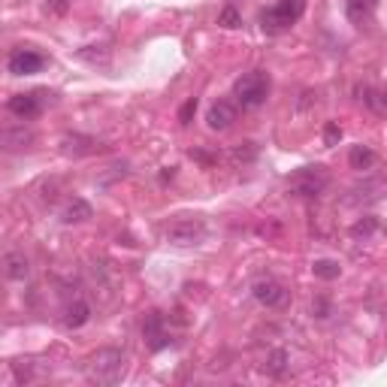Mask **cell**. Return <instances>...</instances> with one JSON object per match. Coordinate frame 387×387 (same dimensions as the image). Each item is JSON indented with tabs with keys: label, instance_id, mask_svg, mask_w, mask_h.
Listing matches in <instances>:
<instances>
[{
	"label": "cell",
	"instance_id": "14",
	"mask_svg": "<svg viewBox=\"0 0 387 387\" xmlns=\"http://www.w3.org/2000/svg\"><path fill=\"white\" fill-rule=\"evenodd\" d=\"M88 321H91V305L85 300H73L64 309V327L67 330H79V327H85Z\"/></svg>",
	"mask_w": 387,
	"mask_h": 387
},
{
	"label": "cell",
	"instance_id": "10",
	"mask_svg": "<svg viewBox=\"0 0 387 387\" xmlns=\"http://www.w3.org/2000/svg\"><path fill=\"white\" fill-rule=\"evenodd\" d=\"M233 121H236V106H233L230 100H218V103H212L206 112V125L212 130H227Z\"/></svg>",
	"mask_w": 387,
	"mask_h": 387
},
{
	"label": "cell",
	"instance_id": "1",
	"mask_svg": "<svg viewBox=\"0 0 387 387\" xmlns=\"http://www.w3.org/2000/svg\"><path fill=\"white\" fill-rule=\"evenodd\" d=\"M269 73H263V70H251V73H242L236 82H233V97H236V103L242 109H258L267 103L269 97Z\"/></svg>",
	"mask_w": 387,
	"mask_h": 387
},
{
	"label": "cell",
	"instance_id": "13",
	"mask_svg": "<svg viewBox=\"0 0 387 387\" xmlns=\"http://www.w3.org/2000/svg\"><path fill=\"white\" fill-rule=\"evenodd\" d=\"M100 142L94 137H82V134H70L61 139V151L64 155H91V151H97Z\"/></svg>",
	"mask_w": 387,
	"mask_h": 387
},
{
	"label": "cell",
	"instance_id": "15",
	"mask_svg": "<svg viewBox=\"0 0 387 387\" xmlns=\"http://www.w3.org/2000/svg\"><path fill=\"white\" fill-rule=\"evenodd\" d=\"M357 100L369 106L372 112H379V115H387V88L363 85V88H357Z\"/></svg>",
	"mask_w": 387,
	"mask_h": 387
},
{
	"label": "cell",
	"instance_id": "2",
	"mask_svg": "<svg viewBox=\"0 0 387 387\" xmlns=\"http://www.w3.org/2000/svg\"><path fill=\"white\" fill-rule=\"evenodd\" d=\"M88 379L97 384H118L125 379V354L118 348H100L88 363Z\"/></svg>",
	"mask_w": 387,
	"mask_h": 387
},
{
	"label": "cell",
	"instance_id": "25",
	"mask_svg": "<svg viewBox=\"0 0 387 387\" xmlns=\"http://www.w3.org/2000/svg\"><path fill=\"white\" fill-rule=\"evenodd\" d=\"M79 58L88 61V64H106V61H109V49L100 46V52H88V46H85V49H79Z\"/></svg>",
	"mask_w": 387,
	"mask_h": 387
},
{
	"label": "cell",
	"instance_id": "21",
	"mask_svg": "<svg viewBox=\"0 0 387 387\" xmlns=\"http://www.w3.org/2000/svg\"><path fill=\"white\" fill-rule=\"evenodd\" d=\"M312 272L318 279H324V281H333V279H339V272H342V267H339V260H315L312 263Z\"/></svg>",
	"mask_w": 387,
	"mask_h": 387
},
{
	"label": "cell",
	"instance_id": "20",
	"mask_svg": "<svg viewBox=\"0 0 387 387\" xmlns=\"http://www.w3.org/2000/svg\"><path fill=\"white\" fill-rule=\"evenodd\" d=\"M288 366H291V354L284 351V348H276L267 357V363H263V372L272 375V379H281V375L288 372Z\"/></svg>",
	"mask_w": 387,
	"mask_h": 387
},
{
	"label": "cell",
	"instance_id": "26",
	"mask_svg": "<svg viewBox=\"0 0 387 387\" xmlns=\"http://www.w3.org/2000/svg\"><path fill=\"white\" fill-rule=\"evenodd\" d=\"M375 227H379V221H375V218H363V221L354 224L351 233H354V236H372Z\"/></svg>",
	"mask_w": 387,
	"mask_h": 387
},
{
	"label": "cell",
	"instance_id": "11",
	"mask_svg": "<svg viewBox=\"0 0 387 387\" xmlns=\"http://www.w3.org/2000/svg\"><path fill=\"white\" fill-rule=\"evenodd\" d=\"M0 142H4L6 151H25L30 142H34V130L25 125H9V127H4V134H0Z\"/></svg>",
	"mask_w": 387,
	"mask_h": 387
},
{
	"label": "cell",
	"instance_id": "6",
	"mask_svg": "<svg viewBox=\"0 0 387 387\" xmlns=\"http://www.w3.org/2000/svg\"><path fill=\"white\" fill-rule=\"evenodd\" d=\"M46 67V58L37 52V49H25V46H18V49H13L9 52V58H6V70L13 76H34V73H39V70Z\"/></svg>",
	"mask_w": 387,
	"mask_h": 387
},
{
	"label": "cell",
	"instance_id": "32",
	"mask_svg": "<svg viewBox=\"0 0 387 387\" xmlns=\"http://www.w3.org/2000/svg\"><path fill=\"white\" fill-rule=\"evenodd\" d=\"M172 176H176V167H167L164 172H160V182H167V179H172Z\"/></svg>",
	"mask_w": 387,
	"mask_h": 387
},
{
	"label": "cell",
	"instance_id": "9",
	"mask_svg": "<svg viewBox=\"0 0 387 387\" xmlns=\"http://www.w3.org/2000/svg\"><path fill=\"white\" fill-rule=\"evenodd\" d=\"M251 293H254V300L260 305H267V309H279V305L288 303V291H284L276 279H258L251 284Z\"/></svg>",
	"mask_w": 387,
	"mask_h": 387
},
{
	"label": "cell",
	"instance_id": "31",
	"mask_svg": "<svg viewBox=\"0 0 387 387\" xmlns=\"http://www.w3.org/2000/svg\"><path fill=\"white\" fill-rule=\"evenodd\" d=\"M191 158H194V160H200V164H212V158L206 155V151H200V148H194V151H191Z\"/></svg>",
	"mask_w": 387,
	"mask_h": 387
},
{
	"label": "cell",
	"instance_id": "7",
	"mask_svg": "<svg viewBox=\"0 0 387 387\" xmlns=\"http://www.w3.org/2000/svg\"><path fill=\"white\" fill-rule=\"evenodd\" d=\"M46 97H52V94H49V91H27V94H13V97L6 100V109L13 112L15 118L27 121V118H37L39 112H43Z\"/></svg>",
	"mask_w": 387,
	"mask_h": 387
},
{
	"label": "cell",
	"instance_id": "17",
	"mask_svg": "<svg viewBox=\"0 0 387 387\" xmlns=\"http://www.w3.org/2000/svg\"><path fill=\"white\" fill-rule=\"evenodd\" d=\"M375 6H379V0H345V13L354 25H366L375 13Z\"/></svg>",
	"mask_w": 387,
	"mask_h": 387
},
{
	"label": "cell",
	"instance_id": "23",
	"mask_svg": "<svg viewBox=\"0 0 387 387\" xmlns=\"http://www.w3.org/2000/svg\"><path fill=\"white\" fill-rule=\"evenodd\" d=\"M218 25H221V27H239V25H242L239 9H236V6H224L221 13H218Z\"/></svg>",
	"mask_w": 387,
	"mask_h": 387
},
{
	"label": "cell",
	"instance_id": "5",
	"mask_svg": "<svg viewBox=\"0 0 387 387\" xmlns=\"http://www.w3.org/2000/svg\"><path fill=\"white\" fill-rule=\"evenodd\" d=\"M164 236H167L170 246L191 248V246H200V242H203V236H206V224L197 221V218H182V221L170 224Z\"/></svg>",
	"mask_w": 387,
	"mask_h": 387
},
{
	"label": "cell",
	"instance_id": "3",
	"mask_svg": "<svg viewBox=\"0 0 387 387\" xmlns=\"http://www.w3.org/2000/svg\"><path fill=\"white\" fill-rule=\"evenodd\" d=\"M305 13V0H276L269 9L260 13V25L269 34H279V30H288L291 25H297Z\"/></svg>",
	"mask_w": 387,
	"mask_h": 387
},
{
	"label": "cell",
	"instance_id": "18",
	"mask_svg": "<svg viewBox=\"0 0 387 387\" xmlns=\"http://www.w3.org/2000/svg\"><path fill=\"white\" fill-rule=\"evenodd\" d=\"M91 215H94V209H91V203L88 200H82V197H73L64 206V212H61V218H64L67 224H82V221H88Z\"/></svg>",
	"mask_w": 387,
	"mask_h": 387
},
{
	"label": "cell",
	"instance_id": "4",
	"mask_svg": "<svg viewBox=\"0 0 387 387\" xmlns=\"http://www.w3.org/2000/svg\"><path fill=\"white\" fill-rule=\"evenodd\" d=\"M327 185H330V176L324 172V167H303L288 179V194L312 200V197H321Z\"/></svg>",
	"mask_w": 387,
	"mask_h": 387
},
{
	"label": "cell",
	"instance_id": "16",
	"mask_svg": "<svg viewBox=\"0 0 387 387\" xmlns=\"http://www.w3.org/2000/svg\"><path fill=\"white\" fill-rule=\"evenodd\" d=\"M4 267H6V276L13 281H25L30 276V263L25 258V251H6Z\"/></svg>",
	"mask_w": 387,
	"mask_h": 387
},
{
	"label": "cell",
	"instance_id": "12",
	"mask_svg": "<svg viewBox=\"0 0 387 387\" xmlns=\"http://www.w3.org/2000/svg\"><path fill=\"white\" fill-rule=\"evenodd\" d=\"M381 191H387V182L369 179L357 188H351V197H345V203H375V200H381Z\"/></svg>",
	"mask_w": 387,
	"mask_h": 387
},
{
	"label": "cell",
	"instance_id": "24",
	"mask_svg": "<svg viewBox=\"0 0 387 387\" xmlns=\"http://www.w3.org/2000/svg\"><path fill=\"white\" fill-rule=\"evenodd\" d=\"M339 139H342L339 121H327V125H324V146H339Z\"/></svg>",
	"mask_w": 387,
	"mask_h": 387
},
{
	"label": "cell",
	"instance_id": "29",
	"mask_svg": "<svg viewBox=\"0 0 387 387\" xmlns=\"http://www.w3.org/2000/svg\"><path fill=\"white\" fill-rule=\"evenodd\" d=\"M312 315H315V318H330V303L327 300H324V297H318V300H315L312 303Z\"/></svg>",
	"mask_w": 387,
	"mask_h": 387
},
{
	"label": "cell",
	"instance_id": "28",
	"mask_svg": "<svg viewBox=\"0 0 387 387\" xmlns=\"http://www.w3.org/2000/svg\"><path fill=\"white\" fill-rule=\"evenodd\" d=\"M315 103H318V91H303L297 100V112H309Z\"/></svg>",
	"mask_w": 387,
	"mask_h": 387
},
{
	"label": "cell",
	"instance_id": "30",
	"mask_svg": "<svg viewBox=\"0 0 387 387\" xmlns=\"http://www.w3.org/2000/svg\"><path fill=\"white\" fill-rule=\"evenodd\" d=\"M46 9H49L52 15H67L70 0H46Z\"/></svg>",
	"mask_w": 387,
	"mask_h": 387
},
{
	"label": "cell",
	"instance_id": "19",
	"mask_svg": "<svg viewBox=\"0 0 387 387\" xmlns=\"http://www.w3.org/2000/svg\"><path fill=\"white\" fill-rule=\"evenodd\" d=\"M375 160H379V155H375L369 146H351V151H348V164H351V170H357V172L372 170Z\"/></svg>",
	"mask_w": 387,
	"mask_h": 387
},
{
	"label": "cell",
	"instance_id": "8",
	"mask_svg": "<svg viewBox=\"0 0 387 387\" xmlns=\"http://www.w3.org/2000/svg\"><path fill=\"white\" fill-rule=\"evenodd\" d=\"M142 339L151 351H164L170 345V333H167V324H164V315L160 312H148L146 321H142Z\"/></svg>",
	"mask_w": 387,
	"mask_h": 387
},
{
	"label": "cell",
	"instance_id": "22",
	"mask_svg": "<svg viewBox=\"0 0 387 387\" xmlns=\"http://www.w3.org/2000/svg\"><path fill=\"white\" fill-rule=\"evenodd\" d=\"M258 158V146H254V142H239L236 148L230 151V164H251V160Z\"/></svg>",
	"mask_w": 387,
	"mask_h": 387
},
{
	"label": "cell",
	"instance_id": "27",
	"mask_svg": "<svg viewBox=\"0 0 387 387\" xmlns=\"http://www.w3.org/2000/svg\"><path fill=\"white\" fill-rule=\"evenodd\" d=\"M194 112H197V97H191V100H185V106H182V109H179V125H182V127H188V125H191Z\"/></svg>",
	"mask_w": 387,
	"mask_h": 387
}]
</instances>
